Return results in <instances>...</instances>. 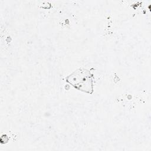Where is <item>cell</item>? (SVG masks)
<instances>
[{
  "label": "cell",
  "mask_w": 151,
  "mask_h": 151,
  "mask_svg": "<svg viewBox=\"0 0 151 151\" xmlns=\"http://www.w3.org/2000/svg\"><path fill=\"white\" fill-rule=\"evenodd\" d=\"M93 74L84 68H80L66 77V81L76 89L92 94L93 90Z\"/></svg>",
  "instance_id": "1"
}]
</instances>
